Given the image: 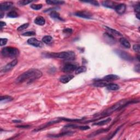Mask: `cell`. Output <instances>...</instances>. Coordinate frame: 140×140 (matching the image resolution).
Wrapping results in <instances>:
<instances>
[{"mask_svg": "<svg viewBox=\"0 0 140 140\" xmlns=\"http://www.w3.org/2000/svg\"><path fill=\"white\" fill-rule=\"evenodd\" d=\"M77 69V67L76 65L71 63H67L64 66L63 69H62V71H63L64 72L69 73L75 71V70Z\"/></svg>", "mask_w": 140, "mask_h": 140, "instance_id": "obj_8", "label": "cell"}, {"mask_svg": "<svg viewBox=\"0 0 140 140\" xmlns=\"http://www.w3.org/2000/svg\"><path fill=\"white\" fill-rule=\"evenodd\" d=\"M119 77L116 75H106L103 77V78L100 80L102 81H107V82H109V81H116L117 79H119Z\"/></svg>", "mask_w": 140, "mask_h": 140, "instance_id": "obj_12", "label": "cell"}, {"mask_svg": "<svg viewBox=\"0 0 140 140\" xmlns=\"http://www.w3.org/2000/svg\"><path fill=\"white\" fill-rule=\"evenodd\" d=\"M42 73L41 71L37 69H31L22 73L17 78L16 82L17 83H22L27 82L31 83L33 81L42 77Z\"/></svg>", "mask_w": 140, "mask_h": 140, "instance_id": "obj_1", "label": "cell"}, {"mask_svg": "<svg viewBox=\"0 0 140 140\" xmlns=\"http://www.w3.org/2000/svg\"><path fill=\"white\" fill-rule=\"evenodd\" d=\"M73 134V132H71V131H66V132H62V133H61V134H58V135H52L51 137H62V136L71 135H72Z\"/></svg>", "mask_w": 140, "mask_h": 140, "instance_id": "obj_23", "label": "cell"}, {"mask_svg": "<svg viewBox=\"0 0 140 140\" xmlns=\"http://www.w3.org/2000/svg\"><path fill=\"white\" fill-rule=\"evenodd\" d=\"M133 49L136 52L140 53V46L139 44H135L133 46Z\"/></svg>", "mask_w": 140, "mask_h": 140, "instance_id": "obj_35", "label": "cell"}, {"mask_svg": "<svg viewBox=\"0 0 140 140\" xmlns=\"http://www.w3.org/2000/svg\"><path fill=\"white\" fill-rule=\"evenodd\" d=\"M83 2H86V3H89L90 4L95 5V6H99V3L97 1H83Z\"/></svg>", "mask_w": 140, "mask_h": 140, "instance_id": "obj_34", "label": "cell"}, {"mask_svg": "<svg viewBox=\"0 0 140 140\" xmlns=\"http://www.w3.org/2000/svg\"><path fill=\"white\" fill-rule=\"evenodd\" d=\"M73 78H74V75H62L59 78L60 82L64 83V84H66V83H69L70 81H71Z\"/></svg>", "mask_w": 140, "mask_h": 140, "instance_id": "obj_13", "label": "cell"}, {"mask_svg": "<svg viewBox=\"0 0 140 140\" xmlns=\"http://www.w3.org/2000/svg\"><path fill=\"white\" fill-rule=\"evenodd\" d=\"M6 25V24H5V22H0V26H1V29H2L3 27H4Z\"/></svg>", "mask_w": 140, "mask_h": 140, "instance_id": "obj_40", "label": "cell"}, {"mask_svg": "<svg viewBox=\"0 0 140 140\" xmlns=\"http://www.w3.org/2000/svg\"><path fill=\"white\" fill-rule=\"evenodd\" d=\"M47 56H49L50 58H55L62 59L73 60L75 58V54L72 51H67V52H62L60 53H53L47 54Z\"/></svg>", "mask_w": 140, "mask_h": 140, "instance_id": "obj_3", "label": "cell"}, {"mask_svg": "<svg viewBox=\"0 0 140 140\" xmlns=\"http://www.w3.org/2000/svg\"><path fill=\"white\" fill-rule=\"evenodd\" d=\"M86 71V67L84 66H81V67H79L77 68V69L75 70V74L78 75L80 74L81 73L84 72Z\"/></svg>", "mask_w": 140, "mask_h": 140, "instance_id": "obj_26", "label": "cell"}, {"mask_svg": "<svg viewBox=\"0 0 140 140\" xmlns=\"http://www.w3.org/2000/svg\"><path fill=\"white\" fill-rule=\"evenodd\" d=\"M29 23L24 24H22V25H20L18 29H17V30H18V31H23V30L27 29V28L29 27Z\"/></svg>", "mask_w": 140, "mask_h": 140, "instance_id": "obj_31", "label": "cell"}, {"mask_svg": "<svg viewBox=\"0 0 140 140\" xmlns=\"http://www.w3.org/2000/svg\"><path fill=\"white\" fill-rule=\"evenodd\" d=\"M46 3L50 5H60L65 3V1H56V0H47Z\"/></svg>", "mask_w": 140, "mask_h": 140, "instance_id": "obj_17", "label": "cell"}, {"mask_svg": "<svg viewBox=\"0 0 140 140\" xmlns=\"http://www.w3.org/2000/svg\"><path fill=\"white\" fill-rule=\"evenodd\" d=\"M24 36H33L36 35V32L34 31H27L22 34Z\"/></svg>", "mask_w": 140, "mask_h": 140, "instance_id": "obj_33", "label": "cell"}, {"mask_svg": "<svg viewBox=\"0 0 140 140\" xmlns=\"http://www.w3.org/2000/svg\"><path fill=\"white\" fill-rule=\"evenodd\" d=\"M27 43L30 45L35 47H38V48H41L42 47V43L35 38H31L28 39Z\"/></svg>", "mask_w": 140, "mask_h": 140, "instance_id": "obj_9", "label": "cell"}, {"mask_svg": "<svg viewBox=\"0 0 140 140\" xmlns=\"http://www.w3.org/2000/svg\"><path fill=\"white\" fill-rule=\"evenodd\" d=\"M73 30L71 29H69V28H67V29H64L63 30V32L66 34H71L72 33Z\"/></svg>", "mask_w": 140, "mask_h": 140, "instance_id": "obj_36", "label": "cell"}, {"mask_svg": "<svg viewBox=\"0 0 140 140\" xmlns=\"http://www.w3.org/2000/svg\"><path fill=\"white\" fill-rule=\"evenodd\" d=\"M58 122H59V120H54V121H52V122H48L47 124H45V125H44L43 126H41V127L38 128V129H35L34 131H40V130L43 129H44L45 128L48 127V126L50 125H52V124H55V123H58Z\"/></svg>", "mask_w": 140, "mask_h": 140, "instance_id": "obj_18", "label": "cell"}, {"mask_svg": "<svg viewBox=\"0 0 140 140\" xmlns=\"http://www.w3.org/2000/svg\"><path fill=\"white\" fill-rule=\"evenodd\" d=\"M109 130V129H101V130H98V131H96V132H94V133H92L91 134V135L92 136H89V137H92V136H95L96 135H98V134H101V133H103V132H107Z\"/></svg>", "mask_w": 140, "mask_h": 140, "instance_id": "obj_28", "label": "cell"}, {"mask_svg": "<svg viewBox=\"0 0 140 140\" xmlns=\"http://www.w3.org/2000/svg\"><path fill=\"white\" fill-rule=\"evenodd\" d=\"M19 16L18 13L14 11H11L10 12H9L7 14V16L9 18H16Z\"/></svg>", "mask_w": 140, "mask_h": 140, "instance_id": "obj_29", "label": "cell"}, {"mask_svg": "<svg viewBox=\"0 0 140 140\" xmlns=\"http://www.w3.org/2000/svg\"><path fill=\"white\" fill-rule=\"evenodd\" d=\"M75 16H77L81 17V18H84V19H90L92 18V15L91 13L88 11H78L76 13H75Z\"/></svg>", "mask_w": 140, "mask_h": 140, "instance_id": "obj_5", "label": "cell"}, {"mask_svg": "<svg viewBox=\"0 0 140 140\" xmlns=\"http://www.w3.org/2000/svg\"><path fill=\"white\" fill-rule=\"evenodd\" d=\"M43 5L42 4H32L31 5V8L33 10H40L42 8Z\"/></svg>", "mask_w": 140, "mask_h": 140, "instance_id": "obj_30", "label": "cell"}, {"mask_svg": "<svg viewBox=\"0 0 140 140\" xmlns=\"http://www.w3.org/2000/svg\"><path fill=\"white\" fill-rule=\"evenodd\" d=\"M1 54L3 56L7 58H15L19 54V50L14 47H8L3 48Z\"/></svg>", "mask_w": 140, "mask_h": 140, "instance_id": "obj_4", "label": "cell"}, {"mask_svg": "<svg viewBox=\"0 0 140 140\" xmlns=\"http://www.w3.org/2000/svg\"><path fill=\"white\" fill-rule=\"evenodd\" d=\"M115 52L120 57L122 58L123 59L127 60V61H132L133 60V58H132V56L130 55L129 54H128V53L125 52H124V51L122 50H115Z\"/></svg>", "mask_w": 140, "mask_h": 140, "instance_id": "obj_6", "label": "cell"}, {"mask_svg": "<svg viewBox=\"0 0 140 140\" xmlns=\"http://www.w3.org/2000/svg\"><path fill=\"white\" fill-rule=\"evenodd\" d=\"M13 100V98L9 96H1V102H2L5 101V102H9L12 101Z\"/></svg>", "mask_w": 140, "mask_h": 140, "instance_id": "obj_27", "label": "cell"}, {"mask_svg": "<svg viewBox=\"0 0 140 140\" xmlns=\"http://www.w3.org/2000/svg\"><path fill=\"white\" fill-rule=\"evenodd\" d=\"M42 41L45 44H50L53 41V37L50 36H45L44 37H43Z\"/></svg>", "mask_w": 140, "mask_h": 140, "instance_id": "obj_24", "label": "cell"}, {"mask_svg": "<svg viewBox=\"0 0 140 140\" xmlns=\"http://www.w3.org/2000/svg\"><path fill=\"white\" fill-rule=\"evenodd\" d=\"M34 22L38 25L42 26V25H44L45 24V20L43 16H38L36 17V18L35 19V20H34Z\"/></svg>", "mask_w": 140, "mask_h": 140, "instance_id": "obj_15", "label": "cell"}, {"mask_svg": "<svg viewBox=\"0 0 140 140\" xmlns=\"http://www.w3.org/2000/svg\"><path fill=\"white\" fill-rule=\"evenodd\" d=\"M13 122L15 123H19L21 122V121L18 120H13Z\"/></svg>", "mask_w": 140, "mask_h": 140, "instance_id": "obj_42", "label": "cell"}, {"mask_svg": "<svg viewBox=\"0 0 140 140\" xmlns=\"http://www.w3.org/2000/svg\"><path fill=\"white\" fill-rule=\"evenodd\" d=\"M7 41H8V39L7 38H1V46L6 44Z\"/></svg>", "mask_w": 140, "mask_h": 140, "instance_id": "obj_37", "label": "cell"}, {"mask_svg": "<svg viewBox=\"0 0 140 140\" xmlns=\"http://www.w3.org/2000/svg\"><path fill=\"white\" fill-rule=\"evenodd\" d=\"M32 1H27V0H23L18 2V4L20 5H25L32 2Z\"/></svg>", "mask_w": 140, "mask_h": 140, "instance_id": "obj_32", "label": "cell"}, {"mask_svg": "<svg viewBox=\"0 0 140 140\" xmlns=\"http://www.w3.org/2000/svg\"><path fill=\"white\" fill-rule=\"evenodd\" d=\"M13 5V3L12 2H5L1 3V5H0L1 12H3V11H6L9 10V9L12 8Z\"/></svg>", "mask_w": 140, "mask_h": 140, "instance_id": "obj_10", "label": "cell"}, {"mask_svg": "<svg viewBox=\"0 0 140 140\" xmlns=\"http://www.w3.org/2000/svg\"><path fill=\"white\" fill-rule=\"evenodd\" d=\"M50 16L52 17V18L54 19H55L57 20H60V21H64L63 19L60 16V14H59V13L56 12V11H53L50 12Z\"/></svg>", "mask_w": 140, "mask_h": 140, "instance_id": "obj_16", "label": "cell"}, {"mask_svg": "<svg viewBox=\"0 0 140 140\" xmlns=\"http://www.w3.org/2000/svg\"><path fill=\"white\" fill-rule=\"evenodd\" d=\"M115 10L116 12L119 14H124L126 11V5L124 3H121V4H118L116 7H115Z\"/></svg>", "mask_w": 140, "mask_h": 140, "instance_id": "obj_11", "label": "cell"}, {"mask_svg": "<svg viewBox=\"0 0 140 140\" xmlns=\"http://www.w3.org/2000/svg\"><path fill=\"white\" fill-rule=\"evenodd\" d=\"M16 128H29L30 127V125H18L16 126Z\"/></svg>", "mask_w": 140, "mask_h": 140, "instance_id": "obj_39", "label": "cell"}, {"mask_svg": "<svg viewBox=\"0 0 140 140\" xmlns=\"http://www.w3.org/2000/svg\"><path fill=\"white\" fill-rule=\"evenodd\" d=\"M102 5L103 6L107 7V8L114 9L115 7H116V5L118 4L114 2L111 1H105L102 2Z\"/></svg>", "mask_w": 140, "mask_h": 140, "instance_id": "obj_14", "label": "cell"}, {"mask_svg": "<svg viewBox=\"0 0 140 140\" xmlns=\"http://www.w3.org/2000/svg\"><path fill=\"white\" fill-rule=\"evenodd\" d=\"M105 28L106 29H107L108 30L109 32H111L112 34H113L114 35L119 36H122V34H121L119 31H117V30H115L114 29H111V28L108 27V26H105Z\"/></svg>", "mask_w": 140, "mask_h": 140, "instance_id": "obj_25", "label": "cell"}, {"mask_svg": "<svg viewBox=\"0 0 140 140\" xmlns=\"http://www.w3.org/2000/svg\"><path fill=\"white\" fill-rule=\"evenodd\" d=\"M135 11L136 13V14H140V4L136 5V6L135 7Z\"/></svg>", "mask_w": 140, "mask_h": 140, "instance_id": "obj_38", "label": "cell"}, {"mask_svg": "<svg viewBox=\"0 0 140 140\" xmlns=\"http://www.w3.org/2000/svg\"><path fill=\"white\" fill-rule=\"evenodd\" d=\"M136 70L135 71H137V72H140V65H137V66H136Z\"/></svg>", "mask_w": 140, "mask_h": 140, "instance_id": "obj_41", "label": "cell"}, {"mask_svg": "<svg viewBox=\"0 0 140 140\" xmlns=\"http://www.w3.org/2000/svg\"><path fill=\"white\" fill-rule=\"evenodd\" d=\"M108 84V83H106L102 81H101L99 79V80H96V82L94 83L93 86L96 87H106Z\"/></svg>", "mask_w": 140, "mask_h": 140, "instance_id": "obj_20", "label": "cell"}, {"mask_svg": "<svg viewBox=\"0 0 140 140\" xmlns=\"http://www.w3.org/2000/svg\"><path fill=\"white\" fill-rule=\"evenodd\" d=\"M17 64H18V60H13L12 61L9 62V63L4 66L3 69H2V71L3 72H7L11 71L13 67H14Z\"/></svg>", "mask_w": 140, "mask_h": 140, "instance_id": "obj_7", "label": "cell"}, {"mask_svg": "<svg viewBox=\"0 0 140 140\" xmlns=\"http://www.w3.org/2000/svg\"><path fill=\"white\" fill-rule=\"evenodd\" d=\"M3 16V13L2 12H1V18H2Z\"/></svg>", "mask_w": 140, "mask_h": 140, "instance_id": "obj_43", "label": "cell"}, {"mask_svg": "<svg viewBox=\"0 0 140 140\" xmlns=\"http://www.w3.org/2000/svg\"><path fill=\"white\" fill-rule=\"evenodd\" d=\"M119 42L121 43V44L123 45L124 47H125L126 48H130V47H131L129 42L126 38H121L119 40Z\"/></svg>", "mask_w": 140, "mask_h": 140, "instance_id": "obj_21", "label": "cell"}, {"mask_svg": "<svg viewBox=\"0 0 140 140\" xmlns=\"http://www.w3.org/2000/svg\"><path fill=\"white\" fill-rule=\"evenodd\" d=\"M136 102L135 101H131V100H129L127 99H125L123 100H120V101L114 104L112 106L109 108L108 109H106V111H104L103 112H102L101 114H99L97 115H95L96 116H101V117H106L107 115H109V114H111L114 112L119 110V109L123 108L124 107L126 106L130 103Z\"/></svg>", "mask_w": 140, "mask_h": 140, "instance_id": "obj_2", "label": "cell"}, {"mask_svg": "<svg viewBox=\"0 0 140 140\" xmlns=\"http://www.w3.org/2000/svg\"><path fill=\"white\" fill-rule=\"evenodd\" d=\"M111 121V118H108L106 119V120H102V121H100V122H96L95 123H94L93 125H99V126H101V125H105V124H107L109 123Z\"/></svg>", "mask_w": 140, "mask_h": 140, "instance_id": "obj_22", "label": "cell"}, {"mask_svg": "<svg viewBox=\"0 0 140 140\" xmlns=\"http://www.w3.org/2000/svg\"><path fill=\"white\" fill-rule=\"evenodd\" d=\"M106 87L108 90L112 91L117 90L119 89V86L118 84H114V83H108Z\"/></svg>", "mask_w": 140, "mask_h": 140, "instance_id": "obj_19", "label": "cell"}]
</instances>
